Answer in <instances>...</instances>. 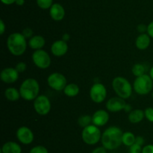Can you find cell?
Wrapping results in <instances>:
<instances>
[{
	"instance_id": "1",
	"label": "cell",
	"mask_w": 153,
	"mask_h": 153,
	"mask_svg": "<svg viewBox=\"0 0 153 153\" xmlns=\"http://www.w3.org/2000/svg\"><path fill=\"white\" fill-rule=\"evenodd\" d=\"M122 130L116 126L108 128L102 134V144L107 150H114L119 148L123 143Z\"/></svg>"
},
{
	"instance_id": "2",
	"label": "cell",
	"mask_w": 153,
	"mask_h": 153,
	"mask_svg": "<svg viewBox=\"0 0 153 153\" xmlns=\"http://www.w3.org/2000/svg\"><path fill=\"white\" fill-rule=\"evenodd\" d=\"M7 46L12 55L19 56L22 55L26 50V38L22 33H12L7 38Z\"/></svg>"
},
{
	"instance_id": "3",
	"label": "cell",
	"mask_w": 153,
	"mask_h": 153,
	"mask_svg": "<svg viewBox=\"0 0 153 153\" xmlns=\"http://www.w3.org/2000/svg\"><path fill=\"white\" fill-rule=\"evenodd\" d=\"M19 91L24 100H33L38 96L40 85L35 79L28 78L22 82Z\"/></svg>"
},
{
	"instance_id": "4",
	"label": "cell",
	"mask_w": 153,
	"mask_h": 153,
	"mask_svg": "<svg viewBox=\"0 0 153 153\" xmlns=\"http://www.w3.org/2000/svg\"><path fill=\"white\" fill-rule=\"evenodd\" d=\"M112 87L118 97L127 99L132 94V87L128 80L123 76H116L112 81Z\"/></svg>"
},
{
	"instance_id": "5",
	"label": "cell",
	"mask_w": 153,
	"mask_h": 153,
	"mask_svg": "<svg viewBox=\"0 0 153 153\" xmlns=\"http://www.w3.org/2000/svg\"><path fill=\"white\" fill-rule=\"evenodd\" d=\"M153 80L149 75L143 74L137 76L133 83V88L136 93L140 95L147 94L152 90Z\"/></svg>"
},
{
	"instance_id": "6",
	"label": "cell",
	"mask_w": 153,
	"mask_h": 153,
	"mask_svg": "<svg viewBox=\"0 0 153 153\" xmlns=\"http://www.w3.org/2000/svg\"><path fill=\"white\" fill-rule=\"evenodd\" d=\"M82 140L88 145H95L101 140L102 133L97 126L90 124L84 128L82 132Z\"/></svg>"
},
{
	"instance_id": "7",
	"label": "cell",
	"mask_w": 153,
	"mask_h": 153,
	"mask_svg": "<svg viewBox=\"0 0 153 153\" xmlns=\"http://www.w3.org/2000/svg\"><path fill=\"white\" fill-rule=\"evenodd\" d=\"M32 61L37 68L46 69L51 64V58L49 53L43 50H37L32 54Z\"/></svg>"
},
{
	"instance_id": "8",
	"label": "cell",
	"mask_w": 153,
	"mask_h": 153,
	"mask_svg": "<svg viewBox=\"0 0 153 153\" xmlns=\"http://www.w3.org/2000/svg\"><path fill=\"white\" fill-rule=\"evenodd\" d=\"M34 108L39 115H47L51 110V102L49 98L44 94L37 96L34 100Z\"/></svg>"
},
{
	"instance_id": "9",
	"label": "cell",
	"mask_w": 153,
	"mask_h": 153,
	"mask_svg": "<svg viewBox=\"0 0 153 153\" xmlns=\"http://www.w3.org/2000/svg\"><path fill=\"white\" fill-rule=\"evenodd\" d=\"M47 82L49 87L55 91H62L64 89L67 84V79L60 73H52L48 76Z\"/></svg>"
},
{
	"instance_id": "10",
	"label": "cell",
	"mask_w": 153,
	"mask_h": 153,
	"mask_svg": "<svg viewBox=\"0 0 153 153\" xmlns=\"http://www.w3.org/2000/svg\"><path fill=\"white\" fill-rule=\"evenodd\" d=\"M107 96V89L103 84L96 82L90 90V97L91 100L97 104L102 103L105 100Z\"/></svg>"
},
{
	"instance_id": "11",
	"label": "cell",
	"mask_w": 153,
	"mask_h": 153,
	"mask_svg": "<svg viewBox=\"0 0 153 153\" xmlns=\"http://www.w3.org/2000/svg\"><path fill=\"white\" fill-rule=\"evenodd\" d=\"M16 135L18 140L24 145L31 144L34 140V134L32 130L25 126L19 128L16 130Z\"/></svg>"
},
{
	"instance_id": "12",
	"label": "cell",
	"mask_w": 153,
	"mask_h": 153,
	"mask_svg": "<svg viewBox=\"0 0 153 153\" xmlns=\"http://www.w3.org/2000/svg\"><path fill=\"white\" fill-rule=\"evenodd\" d=\"M1 81L5 83L10 84L16 82L19 78V72L13 68H6L1 70L0 74Z\"/></svg>"
},
{
	"instance_id": "13",
	"label": "cell",
	"mask_w": 153,
	"mask_h": 153,
	"mask_svg": "<svg viewBox=\"0 0 153 153\" xmlns=\"http://www.w3.org/2000/svg\"><path fill=\"white\" fill-rule=\"evenodd\" d=\"M126 105V103L124 99L120 97H114L108 100L106 103V108L110 112H116L125 109Z\"/></svg>"
},
{
	"instance_id": "14",
	"label": "cell",
	"mask_w": 153,
	"mask_h": 153,
	"mask_svg": "<svg viewBox=\"0 0 153 153\" xmlns=\"http://www.w3.org/2000/svg\"><path fill=\"white\" fill-rule=\"evenodd\" d=\"M109 120L108 112L104 110H99L96 111L92 116V123L97 127L104 126Z\"/></svg>"
},
{
	"instance_id": "15",
	"label": "cell",
	"mask_w": 153,
	"mask_h": 153,
	"mask_svg": "<svg viewBox=\"0 0 153 153\" xmlns=\"http://www.w3.org/2000/svg\"><path fill=\"white\" fill-rule=\"evenodd\" d=\"M68 50V45L67 42L63 40H58L54 42L51 46V52L55 56H62L65 55Z\"/></svg>"
},
{
	"instance_id": "16",
	"label": "cell",
	"mask_w": 153,
	"mask_h": 153,
	"mask_svg": "<svg viewBox=\"0 0 153 153\" xmlns=\"http://www.w3.org/2000/svg\"><path fill=\"white\" fill-rule=\"evenodd\" d=\"M49 14L51 18L55 21H61L65 16V10L61 4L58 3H54L50 8Z\"/></svg>"
},
{
	"instance_id": "17",
	"label": "cell",
	"mask_w": 153,
	"mask_h": 153,
	"mask_svg": "<svg viewBox=\"0 0 153 153\" xmlns=\"http://www.w3.org/2000/svg\"><path fill=\"white\" fill-rule=\"evenodd\" d=\"M150 42L151 39L149 34L143 33V34H140V35L137 36L135 40V45L137 49L143 50H146L149 47V45H150Z\"/></svg>"
},
{
	"instance_id": "18",
	"label": "cell",
	"mask_w": 153,
	"mask_h": 153,
	"mask_svg": "<svg viewBox=\"0 0 153 153\" xmlns=\"http://www.w3.org/2000/svg\"><path fill=\"white\" fill-rule=\"evenodd\" d=\"M21 146L16 142L8 141L4 143L1 148V153H21Z\"/></svg>"
},
{
	"instance_id": "19",
	"label": "cell",
	"mask_w": 153,
	"mask_h": 153,
	"mask_svg": "<svg viewBox=\"0 0 153 153\" xmlns=\"http://www.w3.org/2000/svg\"><path fill=\"white\" fill-rule=\"evenodd\" d=\"M45 39L41 35H34L28 40V46L33 50H41L45 45Z\"/></svg>"
},
{
	"instance_id": "20",
	"label": "cell",
	"mask_w": 153,
	"mask_h": 153,
	"mask_svg": "<svg viewBox=\"0 0 153 153\" xmlns=\"http://www.w3.org/2000/svg\"><path fill=\"white\" fill-rule=\"evenodd\" d=\"M144 117V111L139 109L131 111L129 112V114H128V120H129L130 122L134 123V124H136V123H138L140 122H141Z\"/></svg>"
},
{
	"instance_id": "21",
	"label": "cell",
	"mask_w": 153,
	"mask_h": 153,
	"mask_svg": "<svg viewBox=\"0 0 153 153\" xmlns=\"http://www.w3.org/2000/svg\"><path fill=\"white\" fill-rule=\"evenodd\" d=\"M4 96L10 101H16L21 97L19 91L14 87H9L4 91Z\"/></svg>"
},
{
	"instance_id": "22",
	"label": "cell",
	"mask_w": 153,
	"mask_h": 153,
	"mask_svg": "<svg viewBox=\"0 0 153 153\" xmlns=\"http://www.w3.org/2000/svg\"><path fill=\"white\" fill-rule=\"evenodd\" d=\"M63 91L64 94L68 97H76L79 93V87L76 83H70L66 86Z\"/></svg>"
},
{
	"instance_id": "23",
	"label": "cell",
	"mask_w": 153,
	"mask_h": 153,
	"mask_svg": "<svg viewBox=\"0 0 153 153\" xmlns=\"http://www.w3.org/2000/svg\"><path fill=\"white\" fill-rule=\"evenodd\" d=\"M136 136L133 133L130 131H126L123 134V143L127 146H131L133 144L135 143Z\"/></svg>"
},
{
	"instance_id": "24",
	"label": "cell",
	"mask_w": 153,
	"mask_h": 153,
	"mask_svg": "<svg viewBox=\"0 0 153 153\" xmlns=\"http://www.w3.org/2000/svg\"><path fill=\"white\" fill-rule=\"evenodd\" d=\"M91 122H92V117L91 116L88 115H84L82 116L79 118L78 119V123H79V125L81 127L84 128L87 127V126L90 125L91 124Z\"/></svg>"
},
{
	"instance_id": "25",
	"label": "cell",
	"mask_w": 153,
	"mask_h": 153,
	"mask_svg": "<svg viewBox=\"0 0 153 153\" xmlns=\"http://www.w3.org/2000/svg\"><path fill=\"white\" fill-rule=\"evenodd\" d=\"M131 71H132L133 74L135 76H142L145 73V67L142 64H140V63L135 64L132 67Z\"/></svg>"
},
{
	"instance_id": "26",
	"label": "cell",
	"mask_w": 153,
	"mask_h": 153,
	"mask_svg": "<svg viewBox=\"0 0 153 153\" xmlns=\"http://www.w3.org/2000/svg\"><path fill=\"white\" fill-rule=\"evenodd\" d=\"M37 4L40 8L48 9L53 4V0H37Z\"/></svg>"
},
{
	"instance_id": "27",
	"label": "cell",
	"mask_w": 153,
	"mask_h": 153,
	"mask_svg": "<svg viewBox=\"0 0 153 153\" xmlns=\"http://www.w3.org/2000/svg\"><path fill=\"white\" fill-rule=\"evenodd\" d=\"M29 153H49V151L45 146L39 145L31 148Z\"/></svg>"
},
{
	"instance_id": "28",
	"label": "cell",
	"mask_w": 153,
	"mask_h": 153,
	"mask_svg": "<svg viewBox=\"0 0 153 153\" xmlns=\"http://www.w3.org/2000/svg\"><path fill=\"white\" fill-rule=\"evenodd\" d=\"M145 117L148 121L150 122H153V108L152 107H147L144 110Z\"/></svg>"
},
{
	"instance_id": "29",
	"label": "cell",
	"mask_w": 153,
	"mask_h": 153,
	"mask_svg": "<svg viewBox=\"0 0 153 153\" xmlns=\"http://www.w3.org/2000/svg\"><path fill=\"white\" fill-rule=\"evenodd\" d=\"M142 146L137 143H134L132 146H130L129 153H141Z\"/></svg>"
},
{
	"instance_id": "30",
	"label": "cell",
	"mask_w": 153,
	"mask_h": 153,
	"mask_svg": "<svg viewBox=\"0 0 153 153\" xmlns=\"http://www.w3.org/2000/svg\"><path fill=\"white\" fill-rule=\"evenodd\" d=\"M26 68H27L26 64H25V62H18L17 64H16L15 68H16V70H17L19 73H22V72H24L25 70H26Z\"/></svg>"
},
{
	"instance_id": "31",
	"label": "cell",
	"mask_w": 153,
	"mask_h": 153,
	"mask_svg": "<svg viewBox=\"0 0 153 153\" xmlns=\"http://www.w3.org/2000/svg\"><path fill=\"white\" fill-rule=\"evenodd\" d=\"M22 34H23L25 38H31L33 37V30L30 28H25L22 30Z\"/></svg>"
},
{
	"instance_id": "32",
	"label": "cell",
	"mask_w": 153,
	"mask_h": 153,
	"mask_svg": "<svg viewBox=\"0 0 153 153\" xmlns=\"http://www.w3.org/2000/svg\"><path fill=\"white\" fill-rule=\"evenodd\" d=\"M141 153H153V144L144 146L142 148Z\"/></svg>"
},
{
	"instance_id": "33",
	"label": "cell",
	"mask_w": 153,
	"mask_h": 153,
	"mask_svg": "<svg viewBox=\"0 0 153 153\" xmlns=\"http://www.w3.org/2000/svg\"><path fill=\"white\" fill-rule=\"evenodd\" d=\"M91 153H107V149L104 146H99L94 148Z\"/></svg>"
},
{
	"instance_id": "34",
	"label": "cell",
	"mask_w": 153,
	"mask_h": 153,
	"mask_svg": "<svg viewBox=\"0 0 153 153\" xmlns=\"http://www.w3.org/2000/svg\"><path fill=\"white\" fill-rule=\"evenodd\" d=\"M137 30L140 33L143 34L145 32H147V26H146L144 24H140L137 26Z\"/></svg>"
},
{
	"instance_id": "35",
	"label": "cell",
	"mask_w": 153,
	"mask_h": 153,
	"mask_svg": "<svg viewBox=\"0 0 153 153\" xmlns=\"http://www.w3.org/2000/svg\"><path fill=\"white\" fill-rule=\"evenodd\" d=\"M147 34H149V37L153 38V21L147 26Z\"/></svg>"
},
{
	"instance_id": "36",
	"label": "cell",
	"mask_w": 153,
	"mask_h": 153,
	"mask_svg": "<svg viewBox=\"0 0 153 153\" xmlns=\"http://www.w3.org/2000/svg\"><path fill=\"white\" fill-rule=\"evenodd\" d=\"M135 143L138 144L140 146H143V143H144V139H143V136H136V139H135Z\"/></svg>"
},
{
	"instance_id": "37",
	"label": "cell",
	"mask_w": 153,
	"mask_h": 153,
	"mask_svg": "<svg viewBox=\"0 0 153 153\" xmlns=\"http://www.w3.org/2000/svg\"><path fill=\"white\" fill-rule=\"evenodd\" d=\"M5 29H6L5 24H4V21H3L2 20H0V34H4V32H5Z\"/></svg>"
},
{
	"instance_id": "38",
	"label": "cell",
	"mask_w": 153,
	"mask_h": 153,
	"mask_svg": "<svg viewBox=\"0 0 153 153\" xmlns=\"http://www.w3.org/2000/svg\"><path fill=\"white\" fill-rule=\"evenodd\" d=\"M16 0H1V2L4 4H7V5H9V4H11L13 3L16 2Z\"/></svg>"
},
{
	"instance_id": "39",
	"label": "cell",
	"mask_w": 153,
	"mask_h": 153,
	"mask_svg": "<svg viewBox=\"0 0 153 153\" xmlns=\"http://www.w3.org/2000/svg\"><path fill=\"white\" fill-rule=\"evenodd\" d=\"M70 34H67V33H65V34H63L62 40H64V41L67 42L69 40H70Z\"/></svg>"
},
{
	"instance_id": "40",
	"label": "cell",
	"mask_w": 153,
	"mask_h": 153,
	"mask_svg": "<svg viewBox=\"0 0 153 153\" xmlns=\"http://www.w3.org/2000/svg\"><path fill=\"white\" fill-rule=\"evenodd\" d=\"M15 3H16L17 5L22 6V5H23L24 3H25V0H16V2Z\"/></svg>"
},
{
	"instance_id": "41",
	"label": "cell",
	"mask_w": 153,
	"mask_h": 153,
	"mask_svg": "<svg viewBox=\"0 0 153 153\" xmlns=\"http://www.w3.org/2000/svg\"><path fill=\"white\" fill-rule=\"evenodd\" d=\"M124 110H125L126 111H127V112H128V111H130V110H131V106L126 104V107ZM130 112H131V111H130Z\"/></svg>"
},
{
	"instance_id": "42",
	"label": "cell",
	"mask_w": 153,
	"mask_h": 153,
	"mask_svg": "<svg viewBox=\"0 0 153 153\" xmlns=\"http://www.w3.org/2000/svg\"><path fill=\"white\" fill-rule=\"evenodd\" d=\"M149 76H150V77L152 78L153 80V66L151 68L150 70H149Z\"/></svg>"
},
{
	"instance_id": "43",
	"label": "cell",
	"mask_w": 153,
	"mask_h": 153,
	"mask_svg": "<svg viewBox=\"0 0 153 153\" xmlns=\"http://www.w3.org/2000/svg\"><path fill=\"white\" fill-rule=\"evenodd\" d=\"M152 98H153V92H152Z\"/></svg>"
},
{
	"instance_id": "44",
	"label": "cell",
	"mask_w": 153,
	"mask_h": 153,
	"mask_svg": "<svg viewBox=\"0 0 153 153\" xmlns=\"http://www.w3.org/2000/svg\"><path fill=\"white\" fill-rule=\"evenodd\" d=\"M128 153H129V152H128Z\"/></svg>"
}]
</instances>
